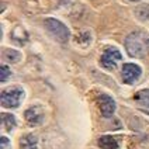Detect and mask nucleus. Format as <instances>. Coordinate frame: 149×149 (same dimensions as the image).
Here are the masks:
<instances>
[{"label": "nucleus", "mask_w": 149, "mask_h": 149, "mask_svg": "<svg viewBox=\"0 0 149 149\" xmlns=\"http://www.w3.org/2000/svg\"><path fill=\"white\" fill-rule=\"evenodd\" d=\"M125 49L134 58H143L149 52V35L143 31L131 33L125 38Z\"/></svg>", "instance_id": "obj_1"}, {"label": "nucleus", "mask_w": 149, "mask_h": 149, "mask_svg": "<svg viewBox=\"0 0 149 149\" xmlns=\"http://www.w3.org/2000/svg\"><path fill=\"white\" fill-rule=\"evenodd\" d=\"M45 28L48 30V33L59 42H68L69 41V37L70 33L68 30V27L63 23H61L55 18H47L45 20Z\"/></svg>", "instance_id": "obj_2"}, {"label": "nucleus", "mask_w": 149, "mask_h": 149, "mask_svg": "<svg viewBox=\"0 0 149 149\" xmlns=\"http://www.w3.org/2000/svg\"><path fill=\"white\" fill-rule=\"evenodd\" d=\"M23 97H24V91L20 87L6 89L1 93V106L6 108H16L20 106Z\"/></svg>", "instance_id": "obj_3"}, {"label": "nucleus", "mask_w": 149, "mask_h": 149, "mask_svg": "<svg viewBox=\"0 0 149 149\" xmlns=\"http://www.w3.org/2000/svg\"><path fill=\"white\" fill-rule=\"evenodd\" d=\"M121 58H123V55H121V52L118 49L107 48L101 55V65L106 69H108V70H113V69L117 68V63L121 61Z\"/></svg>", "instance_id": "obj_4"}, {"label": "nucleus", "mask_w": 149, "mask_h": 149, "mask_svg": "<svg viewBox=\"0 0 149 149\" xmlns=\"http://www.w3.org/2000/svg\"><path fill=\"white\" fill-rule=\"evenodd\" d=\"M121 73H123V80L125 83L132 84L134 82H136L139 79L142 70H141V68L138 66V65H135V63H125L124 66H123V72Z\"/></svg>", "instance_id": "obj_5"}, {"label": "nucleus", "mask_w": 149, "mask_h": 149, "mask_svg": "<svg viewBox=\"0 0 149 149\" xmlns=\"http://www.w3.org/2000/svg\"><path fill=\"white\" fill-rule=\"evenodd\" d=\"M97 106H99L101 114L104 117H107V118L113 116L114 111H116V103L107 94H101V96L97 97Z\"/></svg>", "instance_id": "obj_6"}, {"label": "nucleus", "mask_w": 149, "mask_h": 149, "mask_svg": "<svg viewBox=\"0 0 149 149\" xmlns=\"http://www.w3.org/2000/svg\"><path fill=\"white\" fill-rule=\"evenodd\" d=\"M24 117L30 125H40L44 121V111L41 107H31L25 111Z\"/></svg>", "instance_id": "obj_7"}, {"label": "nucleus", "mask_w": 149, "mask_h": 149, "mask_svg": "<svg viewBox=\"0 0 149 149\" xmlns=\"http://www.w3.org/2000/svg\"><path fill=\"white\" fill-rule=\"evenodd\" d=\"M20 148L21 149H38L37 136L33 135V134L25 135L24 138H21V141H20Z\"/></svg>", "instance_id": "obj_8"}, {"label": "nucleus", "mask_w": 149, "mask_h": 149, "mask_svg": "<svg viewBox=\"0 0 149 149\" xmlns=\"http://www.w3.org/2000/svg\"><path fill=\"white\" fill-rule=\"evenodd\" d=\"M99 145H100V148H103V149H118V142H117V139H114V138L110 136V135L101 136L99 139Z\"/></svg>", "instance_id": "obj_9"}, {"label": "nucleus", "mask_w": 149, "mask_h": 149, "mask_svg": "<svg viewBox=\"0 0 149 149\" xmlns=\"http://www.w3.org/2000/svg\"><path fill=\"white\" fill-rule=\"evenodd\" d=\"M135 16L141 21H148L149 20V4H141L135 8Z\"/></svg>", "instance_id": "obj_10"}, {"label": "nucleus", "mask_w": 149, "mask_h": 149, "mask_svg": "<svg viewBox=\"0 0 149 149\" xmlns=\"http://www.w3.org/2000/svg\"><path fill=\"white\" fill-rule=\"evenodd\" d=\"M134 99H135V101H136V103H139L141 106L149 108V90L138 91V93L135 94V97H134Z\"/></svg>", "instance_id": "obj_11"}, {"label": "nucleus", "mask_w": 149, "mask_h": 149, "mask_svg": "<svg viewBox=\"0 0 149 149\" xmlns=\"http://www.w3.org/2000/svg\"><path fill=\"white\" fill-rule=\"evenodd\" d=\"M1 123L6 131H11L14 127H16V118L11 116V114H3L1 116Z\"/></svg>", "instance_id": "obj_12"}, {"label": "nucleus", "mask_w": 149, "mask_h": 149, "mask_svg": "<svg viewBox=\"0 0 149 149\" xmlns=\"http://www.w3.org/2000/svg\"><path fill=\"white\" fill-rule=\"evenodd\" d=\"M4 58L10 61V62H18L20 59H21V55H20V52H17V51H11V49H6L4 51Z\"/></svg>", "instance_id": "obj_13"}, {"label": "nucleus", "mask_w": 149, "mask_h": 149, "mask_svg": "<svg viewBox=\"0 0 149 149\" xmlns=\"http://www.w3.org/2000/svg\"><path fill=\"white\" fill-rule=\"evenodd\" d=\"M10 68L6 66V65H3V66H0V80L1 82H4V80H7V77L10 76Z\"/></svg>", "instance_id": "obj_14"}, {"label": "nucleus", "mask_w": 149, "mask_h": 149, "mask_svg": "<svg viewBox=\"0 0 149 149\" xmlns=\"http://www.w3.org/2000/svg\"><path fill=\"white\" fill-rule=\"evenodd\" d=\"M0 149H10V141L6 136H1L0 139Z\"/></svg>", "instance_id": "obj_15"}, {"label": "nucleus", "mask_w": 149, "mask_h": 149, "mask_svg": "<svg viewBox=\"0 0 149 149\" xmlns=\"http://www.w3.org/2000/svg\"><path fill=\"white\" fill-rule=\"evenodd\" d=\"M130 1H139V0H130Z\"/></svg>", "instance_id": "obj_16"}]
</instances>
